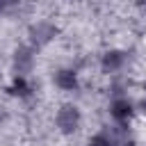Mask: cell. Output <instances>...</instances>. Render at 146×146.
Masks as SVG:
<instances>
[{
	"instance_id": "cell-1",
	"label": "cell",
	"mask_w": 146,
	"mask_h": 146,
	"mask_svg": "<svg viewBox=\"0 0 146 146\" xmlns=\"http://www.w3.org/2000/svg\"><path fill=\"white\" fill-rule=\"evenodd\" d=\"M57 36H59V25L55 21L39 18V21H32L27 25V46H32L36 52L48 48Z\"/></svg>"
},
{
	"instance_id": "cell-2",
	"label": "cell",
	"mask_w": 146,
	"mask_h": 146,
	"mask_svg": "<svg viewBox=\"0 0 146 146\" xmlns=\"http://www.w3.org/2000/svg\"><path fill=\"white\" fill-rule=\"evenodd\" d=\"M82 110L75 105V103H62L55 112V128L62 137H73L80 132L82 128Z\"/></svg>"
},
{
	"instance_id": "cell-3",
	"label": "cell",
	"mask_w": 146,
	"mask_h": 146,
	"mask_svg": "<svg viewBox=\"0 0 146 146\" xmlns=\"http://www.w3.org/2000/svg\"><path fill=\"white\" fill-rule=\"evenodd\" d=\"M107 114H110L112 123H116V125H130L132 119L137 116V103H135L130 96L110 98V103H107Z\"/></svg>"
},
{
	"instance_id": "cell-4",
	"label": "cell",
	"mask_w": 146,
	"mask_h": 146,
	"mask_svg": "<svg viewBox=\"0 0 146 146\" xmlns=\"http://www.w3.org/2000/svg\"><path fill=\"white\" fill-rule=\"evenodd\" d=\"M128 64H130V55H128V50H123V48H107V50L100 55V59H98L100 71H103L105 75H110V78L123 75V71L128 68Z\"/></svg>"
},
{
	"instance_id": "cell-5",
	"label": "cell",
	"mask_w": 146,
	"mask_h": 146,
	"mask_svg": "<svg viewBox=\"0 0 146 146\" xmlns=\"http://www.w3.org/2000/svg\"><path fill=\"white\" fill-rule=\"evenodd\" d=\"M36 66V50L27 43H21L14 48L11 52V73L14 75H23V78H30L32 71Z\"/></svg>"
},
{
	"instance_id": "cell-6",
	"label": "cell",
	"mask_w": 146,
	"mask_h": 146,
	"mask_svg": "<svg viewBox=\"0 0 146 146\" xmlns=\"http://www.w3.org/2000/svg\"><path fill=\"white\" fill-rule=\"evenodd\" d=\"M52 84L64 94H75L82 87L80 71L75 66H59V68L52 71Z\"/></svg>"
},
{
	"instance_id": "cell-7",
	"label": "cell",
	"mask_w": 146,
	"mask_h": 146,
	"mask_svg": "<svg viewBox=\"0 0 146 146\" xmlns=\"http://www.w3.org/2000/svg\"><path fill=\"white\" fill-rule=\"evenodd\" d=\"M5 91H7V96H11V98H16V100H30L36 89H34V84H32L30 78L11 75V80H9V84L5 87Z\"/></svg>"
},
{
	"instance_id": "cell-8",
	"label": "cell",
	"mask_w": 146,
	"mask_h": 146,
	"mask_svg": "<svg viewBox=\"0 0 146 146\" xmlns=\"http://www.w3.org/2000/svg\"><path fill=\"white\" fill-rule=\"evenodd\" d=\"M103 130L112 139L114 146H137V137H135V130L130 125H116V123H112V125H105Z\"/></svg>"
},
{
	"instance_id": "cell-9",
	"label": "cell",
	"mask_w": 146,
	"mask_h": 146,
	"mask_svg": "<svg viewBox=\"0 0 146 146\" xmlns=\"http://www.w3.org/2000/svg\"><path fill=\"white\" fill-rule=\"evenodd\" d=\"M128 89H130V80H128L125 75H114V78H110L107 91H110L112 98H116V96H128Z\"/></svg>"
},
{
	"instance_id": "cell-10",
	"label": "cell",
	"mask_w": 146,
	"mask_h": 146,
	"mask_svg": "<svg viewBox=\"0 0 146 146\" xmlns=\"http://www.w3.org/2000/svg\"><path fill=\"white\" fill-rule=\"evenodd\" d=\"M84 146H114V144H112V139L105 135V130H98V132H94V135L87 139Z\"/></svg>"
},
{
	"instance_id": "cell-11",
	"label": "cell",
	"mask_w": 146,
	"mask_h": 146,
	"mask_svg": "<svg viewBox=\"0 0 146 146\" xmlns=\"http://www.w3.org/2000/svg\"><path fill=\"white\" fill-rule=\"evenodd\" d=\"M16 5H11V2H7V0H0V16H5L7 11H11Z\"/></svg>"
},
{
	"instance_id": "cell-12",
	"label": "cell",
	"mask_w": 146,
	"mask_h": 146,
	"mask_svg": "<svg viewBox=\"0 0 146 146\" xmlns=\"http://www.w3.org/2000/svg\"><path fill=\"white\" fill-rule=\"evenodd\" d=\"M137 112L146 114V91H144V96H141V98H139V103H137Z\"/></svg>"
},
{
	"instance_id": "cell-13",
	"label": "cell",
	"mask_w": 146,
	"mask_h": 146,
	"mask_svg": "<svg viewBox=\"0 0 146 146\" xmlns=\"http://www.w3.org/2000/svg\"><path fill=\"white\" fill-rule=\"evenodd\" d=\"M139 9H141V11L146 14V2H141V5H139Z\"/></svg>"
}]
</instances>
